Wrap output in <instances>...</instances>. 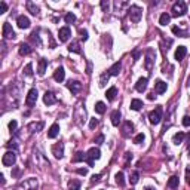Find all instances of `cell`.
Segmentation results:
<instances>
[{
	"mask_svg": "<svg viewBox=\"0 0 190 190\" xmlns=\"http://www.w3.org/2000/svg\"><path fill=\"white\" fill-rule=\"evenodd\" d=\"M128 15H129V18H131L132 23H138L141 19V17H143V9H141L140 6L132 5L128 9Z\"/></svg>",
	"mask_w": 190,
	"mask_h": 190,
	"instance_id": "obj_1",
	"label": "cell"
},
{
	"mask_svg": "<svg viewBox=\"0 0 190 190\" xmlns=\"http://www.w3.org/2000/svg\"><path fill=\"white\" fill-rule=\"evenodd\" d=\"M100 157H101L100 149L92 147V149H89V150H88V153H86V162H88V165H89V166H94V161H95V159H100Z\"/></svg>",
	"mask_w": 190,
	"mask_h": 190,
	"instance_id": "obj_2",
	"label": "cell"
},
{
	"mask_svg": "<svg viewBox=\"0 0 190 190\" xmlns=\"http://www.w3.org/2000/svg\"><path fill=\"white\" fill-rule=\"evenodd\" d=\"M186 12H187V6H186L184 2H177V3H174L172 6V15L174 17H183L186 15Z\"/></svg>",
	"mask_w": 190,
	"mask_h": 190,
	"instance_id": "obj_3",
	"label": "cell"
},
{
	"mask_svg": "<svg viewBox=\"0 0 190 190\" xmlns=\"http://www.w3.org/2000/svg\"><path fill=\"white\" fill-rule=\"evenodd\" d=\"M149 120H150L151 125H157V123L162 120V106L156 107L153 112H150V114H149Z\"/></svg>",
	"mask_w": 190,
	"mask_h": 190,
	"instance_id": "obj_4",
	"label": "cell"
},
{
	"mask_svg": "<svg viewBox=\"0 0 190 190\" xmlns=\"http://www.w3.org/2000/svg\"><path fill=\"white\" fill-rule=\"evenodd\" d=\"M37 189V180L36 178H28L19 186H17L15 190H36Z\"/></svg>",
	"mask_w": 190,
	"mask_h": 190,
	"instance_id": "obj_5",
	"label": "cell"
},
{
	"mask_svg": "<svg viewBox=\"0 0 190 190\" xmlns=\"http://www.w3.org/2000/svg\"><path fill=\"white\" fill-rule=\"evenodd\" d=\"M15 162H17V155L13 151H6L2 157V163L5 166H12V165H15Z\"/></svg>",
	"mask_w": 190,
	"mask_h": 190,
	"instance_id": "obj_6",
	"label": "cell"
},
{
	"mask_svg": "<svg viewBox=\"0 0 190 190\" xmlns=\"http://www.w3.org/2000/svg\"><path fill=\"white\" fill-rule=\"evenodd\" d=\"M2 33H3V37H5V39H15V37H17V34H15V31L12 30V25L9 23L3 24Z\"/></svg>",
	"mask_w": 190,
	"mask_h": 190,
	"instance_id": "obj_7",
	"label": "cell"
},
{
	"mask_svg": "<svg viewBox=\"0 0 190 190\" xmlns=\"http://www.w3.org/2000/svg\"><path fill=\"white\" fill-rule=\"evenodd\" d=\"M36 101H37V89H30L27 94V98H25V104H27L28 107H31L36 104Z\"/></svg>",
	"mask_w": 190,
	"mask_h": 190,
	"instance_id": "obj_8",
	"label": "cell"
},
{
	"mask_svg": "<svg viewBox=\"0 0 190 190\" xmlns=\"http://www.w3.org/2000/svg\"><path fill=\"white\" fill-rule=\"evenodd\" d=\"M70 36H71V31H70L68 27L60 28V31H58V39H60V42H67L70 39Z\"/></svg>",
	"mask_w": 190,
	"mask_h": 190,
	"instance_id": "obj_9",
	"label": "cell"
},
{
	"mask_svg": "<svg viewBox=\"0 0 190 190\" xmlns=\"http://www.w3.org/2000/svg\"><path fill=\"white\" fill-rule=\"evenodd\" d=\"M52 153L56 159H61L64 156V144L62 143H56L54 147H52Z\"/></svg>",
	"mask_w": 190,
	"mask_h": 190,
	"instance_id": "obj_10",
	"label": "cell"
},
{
	"mask_svg": "<svg viewBox=\"0 0 190 190\" xmlns=\"http://www.w3.org/2000/svg\"><path fill=\"white\" fill-rule=\"evenodd\" d=\"M17 24L21 30H27V28H30V19H28L25 15H19V17L17 18Z\"/></svg>",
	"mask_w": 190,
	"mask_h": 190,
	"instance_id": "obj_11",
	"label": "cell"
},
{
	"mask_svg": "<svg viewBox=\"0 0 190 190\" xmlns=\"http://www.w3.org/2000/svg\"><path fill=\"white\" fill-rule=\"evenodd\" d=\"M67 88L71 91V94H79L82 89V83L79 80H70L67 83Z\"/></svg>",
	"mask_w": 190,
	"mask_h": 190,
	"instance_id": "obj_12",
	"label": "cell"
},
{
	"mask_svg": "<svg viewBox=\"0 0 190 190\" xmlns=\"http://www.w3.org/2000/svg\"><path fill=\"white\" fill-rule=\"evenodd\" d=\"M147 83H149V79L147 77H140L138 79V82L135 83V89L138 91V92H144L147 89Z\"/></svg>",
	"mask_w": 190,
	"mask_h": 190,
	"instance_id": "obj_13",
	"label": "cell"
},
{
	"mask_svg": "<svg viewBox=\"0 0 190 190\" xmlns=\"http://www.w3.org/2000/svg\"><path fill=\"white\" fill-rule=\"evenodd\" d=\"M132 129H134V125H132V123L129 122H125L123 123V126H122V135L123 137H125V138H126V137H129V135L132 134Z\"/></svg>",
	"mask_w": 190,
	"mask_h": 190,
	"instance_id": "obj_14",
	"label": "cell"
},
{
	"mask_svg": "<svg viewBox=\"0 0 190 190\" xmlns=\"http://www.w3.org/2000/svg\"><path fill=\"white\" fill-rule=\"evenodd\" d=\"M43 103H45L46 106H52V104L56 103V97L52 92H45V95H43Z\"/></svg>",
	"mask_w": 190,
	"mask_h": 190,
	"instance_id": "obj_15",
	"label": "cell"
},
{
	"mask_svg": "<svg viewBox=\"0 0 190 190\" xmlns=\"http://www.w3.org/2000/svg\"><path fill=\"white\" fill-rule=\"evenodd\" d=\"M64 77H66V71H64V68L58 67L55 71H54V79H55L58 83H61L62 80H64Z\"/></svg>",
	"mask_w": 190,
	"mask_h": 190,
	"instance_id": "obj_16",
	"label": "cell"
},
{
	"mask_svg": "<svg viewBox=\"0 0 190 190\" xmlns=\"http://www.w3.org/2000/svg\"><path fill=\"white\" fill-rule=\"evenodd\" d=\"M186 54H187V48H186V46H178L177 50H175V60H177V61H181V60L186 56Z\"/></svg>",
	"mask_w": 190,
	"mask_h": 190,
	"instance_id": "obj_17",
	"label": "cell"
},
{
	"mask_svg": "<svg viewBox=\"0 0 190 190\" xmlns=\"http://www.w3.org/2000/svg\"><path fill=\"white\" fill-rule=\"evenodd\" d=\"M120 70H122V64H120V62H114L112 67L108 68V74H110V76H119Z\"/></svg>",
	"mask_w": 190,
	"mask_h": 190,
	"instance_id": "obj_18",
	"label": "cell"
},
{
	"mask_svg": "<svg viewBox=\"0 0 190 190\" xmlns=\"http://www.w3.org/2000/svg\"><path fill=\"white\" fill-rule=\"evenodd\" d=\"M58 134H60V125L58 123H54L49 128V131H48V138H55Z\"/></svg>",
	"mask_w": 190,
	"mask_h": 190,
	"instance_id": "obj_19",
	"label": "cell"
},
{
	"mask_svg": "<svg viewBox=\"0 0 190 190\" xmlns=\"http://www.w3.org/2000/svg\"><path fill=\"white\" fill-rule=\"evenodd\" d=\"M155 91H156V94H163V92L166 91V82H163V80H156Z\"/></svg>",
	"mask_w": 190,
	"mask_h": 190,
	"instance_id": "obj_20",
	"label": "cell"
},
{
	"mask_svg": "<svg viewBox=\"0 0 190 190\" xmlns=\"http://www.w3.org/2000/svg\"><path fill=\"white\" fill-rule=\"evenodd\" d=\"M43 126H45V123L43 122H33V123L28 125V129H30L31 132H39V131L43 129Z\"/></svg>",
	"mask_w": 190,
	"mask_h": 190,
	"instance_id": "obj_21",
	"label": "cell"
},
{
	"mask_svg": "<svg viewBox=\"0 0 190 190\" xmlns=\"http://www.w3.org/2000/svg\"><path fill=\"white\" fill-rule=\"evenodd\" d=\"M46 67H48V60H45V58H42L39 61V70H37V73H39V76H45L46 73Z\"/></svg>",
	"mask_w": 190,
	"mask_h": 190,
	"instance_id": "obj_22",
	"label": "cell"
},
{
	"mask_svg": "<svg viewBox=\"0 0 190 190\" xmlns=\"http://www.w3.org/2000/svg\"><path fill=\"white\" fill-rule=\"evenodd\" d=\"M116 95H118V88H116V86H112L110 89H107L106 98H107L108 101H113L114 98H116Z\"/></svg>",
	"mask_w": 190,
	"mask_h": 190,
	"instance_id": "obj_23",
	"label": "cell"
},
{
	"mask_svg": "<svg viewBox=\"0 0 190 190\" xmlns=\"http://www.w3.org/2000/svg\"><path fill=\"white\" fill-rule=\"evenodd\" d=\"M120 118H122V113L119 112V110H114L112 113V123L114 126H119V123H120Z\"/></svg>",
	"mask_w": 190,
	"mask_h": 190,
	"instance_id": "obj_24",
	"label": "cell"
},
{
	"mask_svg": "<svg viewBox=\"0 0 190 190\" xmlns=\"http://www.w3.org/2000/svg\"><path fill=\"white\" fill-rule=\"evenodd\" d=\"M31 48H30V46L27 45V43H21V45H19V55H30V54H31Z\"/></svg>",
	"mask_w": 190,
	"mask_h": 190,
	"instance_id": "obj_25",
	"label": "cell"
},
{
	"mask_svg": "<svg viewBox=\"0 0 190 190\" xmlns=\"http://www.w3.org/2000/svg\"><path fill=\"white\" fill-rule=\"evenodd\" d=\"M68 50H70V52H74V54H82L80 43H79V42H71L70 46H68Z\"/></svg>",
	"mask_w": 190,
	"mask_h": 190,
	"instance_id": "obj_26",
	"label": "cell"
},
{
	"mask_svg": "<svg viewBox=\"0 0 190 190\" xmlns=\"http://www.w3.org/2000/svg\"><path fill=\"white\" fill-rule=\"evenodd\" d=\"M131 108H132V110H135V112L141 110V108H143V101L138 100V98L132 100V101H131Z\"/></svg>",
	"mask_w": 190,
	"mask_h": 190,
	"instance_id": "obj_27",
	"label": "cell"
},
{
	"mask_svg": "<svg viewBox=\"0 0 190 190\" xmlns=\"http://www.w3.org/2000/svg\"><path fill=\"white\" fill-rule=\"evenodd\" d=\"M178 177H177V175H172V177H171V178L168 180V187H169V189H177V187H178Z\"/></svg>",
	"mask_w": 190,
	"mask_h": 190,
	"instance_id": "obj_28",
	"label": "cell"
},
{
	"mask_svg": "<svg viewBox=\"0 0 190 190\" xmlns=\"http://www.w3.org/2000/svg\"><path fill=\"white\" fill-rule=\"evenodd\" d=\"M184 132H178V134H175L172 137V143L175 145H178V144H181V143H183V140H184Z\"/></svg>",
	"mask_w": 190,
	"mask_h": 190,
	"instance_id": "obj_29",
	"label": "cell"
},
{
	"mask_svg": "<svg viewBox=\"0 0 190 190\" xmlns=\"http://www.w3.org/2000/svg\"><path fill=\"white\" fill-rule=\"evenodd\" d=\"M169 21H171V15H169V13H166V12H165V13H162V15H161V18H159V24H161V25H166Z\"/></svg>",
	"mask_w": 190,
	"mask_h": 190,
	"instance_id": "obj_30",
	"label": "cell"
},
{
	"mask_svg": "<svg viewBox=\"0 0 190 190\" xmlns=\"http://www.w3.org/2000/svg\"><path fill=\"white\" fill-rule=\"evenodd\" d=\"M82 161H86V153L83 151H77L74 157H73V162H82Z\"/></svg>",
	"mask_w": 190,
	"mask_h": 190,
	"instance_id": "obj_31",
	"label": "cell"
},
{
	"mask_svg": "<svg viewBox=\"0 0 190 190\" xmlns=\"http://www.w3.org/2000/svg\"><path fill=\"white\" fill-rule=\"evenodd\" d=\"M95 112L98 113V114H103V113L106 112V104H104L103 101H98V103L95 104Z\"/></svg>",
	"mask_w": 190,
	"mask_h": 190,
	"instance_id": "obj_32",
	"label": "cell"
},
{
	"mask_svg": "<svg viewBox=\"0 0 190 190\" xmlns=\"http://www.w3.org/2000/svg\"><path fill=\"white\" fill-rule=\"evenodd\" d=\"M68 189L79 190L80 189V181H79V180H70V181H68Z\"/></svg>",
	"mask_w": 190,
	"mask_h": 190,
	"instance_id": "obj_33",
	"label": "cell"
},
{
	"mask_svg": "<svg viewBox=\"0 0 190 190\" xmlns=\"http://www.w3.org/2000/svg\"><path fill=\"white\" fill-rule=\"evenodd\" d=\"M27 9H28V12H31L33 15H37V13H39V8L34 6L33 2H27Z\"/></svg>",
	"mask_w": 190,
	"mask_h": 190,
	"instance_id": "obj_34",
	"label": "cell"
},
{
	"mask_svg": "<svg viewBox=\"0 0 190 190\" xmlns=\"http://www.w3.org/2000/svg\"><path fill=\"white\" fill-rule=\"evenodd\" d=\"M108 79H110V74H108V71L101 74V77H100V86H101V88H103V86H106V83L108 82Z\"/></svg>",
	"mask_w": 190,
	"mask_h": 190,
	"instance_id": "obj_35",
	"label": "cell"
},
{
	"mask_svg": "<svg viewBox=\"0 0 190 190\" xmlns=\"http://www.w3.org/2000/svg\"><path fill=\"white\" fill-rule=\"evenodd\" d=\"M172 33L175 34V36H180V37H187V31H183V30L178 27H172Z\"/></svg>",
	"mask_w": 190,
	"mask_h": 190,
	"instance_id": "obj_36",
	"label": "cell"
},
{
	"mask_svg": "<svg viewBox=\"0 0 190 190\" xmlns=\"http://www.w3.org/2000/svg\"><path fill=\"white\" fill-rule=\"evenodd\" d=\"M116 183H118L120 187H123V186H125V175H123V172H118V174H116Z\"/></svg>",
	"mask_w": 190,
	"mask_h": 190,
	"instance_id": "obj_37",
	"label": "cell"
},
{
	"mask_svg": "<svg viewBox=\"0 0 190 190\" xmlns=\"http://www.w3.org/2000/svg\"><path fill=\"white\" fill-rule=\"evenodd\" d=\"M138 178H140V174L137 172V171H134V172L131 174V177H129V183L131 184H137L138 183Z\"/></svg>",
	"mask_w": 190,
	"mask_h": 190,
	"instance_id": "obj_38",
	"label": "cell"
},
{
	"mask_svg": "<svg viewBox=\"0 0 190 190\" xmlns=\"http://www.w3.org/2000/svg\"><path fill=\"white\" fill-rule=\"evenodd\" d=\"M151 50H147V56H145V68H147V70H151V61H153V60H151Z\"/></svg>",
	"mask_w": 190,
	"mask_h": 190,
	"instance_id": "obj_39",
	"label": "cell"
},
{
	"mask_svg": "<svg viewBox=\"0 0 190 190\" xmlns=\"http://www.w3.org/2000/svg\"><path fill=\"white\" fill-rule=\"evenodd\" d=\"M24 74L28 76V77H31V76H33V64H31V62L25 66V68H24Z\"/></svg>",
	"mask_w": 190,
	"mask_h": 190,
	"instance_id": "obj_40",
	"label": "cell"
},
{
	"mask_svg": "<svg viewBox=\"0 0 190 190\" xmlns=\"http://www.w3.org/2000/svg\"><path fill=\"white\" fill-rule=\"evenodd\" d=\"M64 19H66V23H67V24H73L74 21H76V15L71 13V12H68L67 15L64 17Z\"/></svg>",
	"mask_w": 190,
	"mask_h": 190,
	"instance_id": "obj_41",
	"label": "cell"
},
{
	"mask_svg": "<svg viewBox=\"0 0 190 190\" xmlns=\"http://www.w3.org/2000/svg\"><path fill=\"white\" fill-rule=\"evenodd\" d=\"M143 141H144V134H138V135H137V137L134 138V143H135V144H141Z\"/></svg>",
	"mask_w": 190,
	"mask_h": 190,
	"instance_id": "obj_42",
	"label": "cell"
},
{
	"mask_svg": "<svg viewBox=\"0 0 190 190\" xmlns=\"http://www.w3.org/2000/svg\"><path fill=\"white\" fill-rule=\"evenodd\" d=\"M79 33H80L82 40H88V31H86V30H79Z\"/></svg>",
	"mask_w": 190,
	"mask_h": 190,
	"instance_id": "obj_43",
	"label": "cell"
},
{
	"mask_svg": "<svg viewBox=\"0 0 190 190\" xmlns=\"http://www.w3.org/2000/svg\"><path fill=\"white\" fill-rule=\"evenodd\" d=\"M97 125H98V120H97V119H91V122H89V128L91 129H95L97 128Z\"/></svg>",
	"mask_w": 190,
	"mask_h": 190,
	"instance_id": "obj_44",
	"label": "cell"
},
{
	"mask_svg": "<svg viewBox=\"0 0 190 190\" xmlns=\"http://www.w3.org/2000/svg\"><path fill=\"white\" fill-rule=\"evenodd\" d=\"M6 11H8V5H6L5 2H2L0 3V13H5Z\"/></svg>",
	"mask_w": 190,
	"mask_h": 190,
	"instance_id": "obj_45",
	"label": "cell"
},
{
	"mask_svg": "<svg viewBox=\"0 0 190 190\" xmlns=\"http://www.w3.org/2000/svg\"><path fill=\"white\" fill-rule=\"evenodd\" d=\"M95 143H97V144H103V143H104V135L103 134L98 135V137L95 138Z\"/></svg>",
	"mask_w": 190,
	"mask_h": 190,
	"instance_id": "obj_46",
	"label": "cell"
},
{
	"mask_svg": "<svg viewBox=\"0 0 190 190\" xmlns=\"http://www.w3.org/2000/svg\"><path fill=\"white\" fill-rule=\"evenodd\" d=\"M101 8H103V11H104V12H107V11H108V2L103 0V2H101Z\"/></svg>",
	"mask_w": 190,
	"mask_h": 190,
	"instance_id": "obj_47",
	"label": "cell"
},
{
	"mask_svg": "<svg viewBox=\"0 0 190 190\" xmlns=\"http://www.w3.org/2000/svg\"><path fill=\"white\" fill-rule=\"evenodd\" d=\"M183 125L184 126H190V116H184L183 118Z\"/></svg>",
	"mask_w": 190,
	"mask_h": 190,
	"instance_id": "obj_48",
	"label": "cell"
},
{
	"mask_svg": "<svg viewBox=\"0 0 190 190\" xmlns=\"http://www.w3.org/2000/svg\"><path fill=\"white\" fill-rule=\"evenodd\" d=\"M9 129H11V131H15V129H17V120L9 122Z\"/></svg>",
	"mask_w": 190,
	"mask_h": 190,
	"instance_id": "obj_49",
	"label": "cell"
},
{
	"mask_svg": "<svg viewBox=\"0 0 190 190\" xmlns=\"http://www.w3.org/2000/svg\"><path fill=\"white\" fill-rule=\"evenodd\" d=\"M6 147H9V149H13V150H17V149H18V145L15 144L13 141H11V143H8V144H6Z\"/></svg>",
	"mask_w": 190,
	"mask_h": 190,
	"instance_id": "obj_50",
	"label": "cell"
},
{
	"mask_svg": "<svg viewBox=\"0 0 190 190\" xmlns=\"http://www.w3.org/2000/svg\"><path fill=\"white\" fill-rule=\"evenodd\" d=\"M77 174H80V175H86V174H88V169H86V168H80V169H77Z\"/></svg>",
	"mask_w": 190,
	"mask_h": 190,
	"instance_id": "obj_51",
	"label": "cell"
},
{
	"mask_svg": "<svg viewBox=\"0 0 190 190\" xmlns=\"http://www.w3.org/2000/svg\"><path fill=\"white\" fill-rule=\"evenodd\" d=\"M101 178V174H97V175H92V183H97L98 180Z\"/></svg>",
	"mask_w": 190,
	"mask_h": 190,
	"instance_id": "obj_52",
	"label": "cell"
},
{
	"mask_svg": "<svg viewBox=\"0 0 190 190\" xmlns=\"http://www.w3.org/2000/svg\"><path fill=\"white\" fill-rule=\"evenodd\" d=\"M186 174H187V184L190 186V166L187 168V171H186Z\"/></svg>",
	"mask_w": 190,
	"mask_h": 190,
	"instance_id": "obj_53",
	"label": "cell"
},
{
	"mask_svg": "<svg viewBox=\"0 0 190 190\" xmlns=\"http://www.w3.org/2000/svg\"><path fill=\"white\" fill-rule=\"evenodd\" d=\"M149 100H150V101L156 100V95H155V92H150V94H149Z\"/></svg>",
	"mask_w": 190,
	"mask_h": 190,
	"instance_id": "obj_54",
	"label": "cell"
},
{
	"mask_svg": "<svg viewBox=\"0 0 190 190\" xmlns=\"http://www.w3.org/2000/svg\"><path fill=\"white\" fill-rule=\"evenodd\" d=\"M187 153H189V155H187V156L190 157V144H189V149H187Z\"/></svg>",
	"mask_w": 190,
	"mask_h": 190,
	"instance_id": "obj_55",
	"label": "cell"
},
{
	"mask_svg": "<svg viewBox=\"0 0 190 190\" xmlns=\"http://www.w3.org/2000/svg\"><path fill=\"white\" fill-rule=\"evenodd\" d=\"M187 86H190V77L187 79Z\"/></svg>",
	"mask_w": 190,
	"mask_h": 190,
	"instance_id": "obj_56",
	"label": "cell"
},
{
	"mask_svg": "<svg viewBox=\"0 0 190 190\" xmlns=\"http://www.w3.org/2000/svg\"><path fill=\"white\" fill-rule=\"evenodd\" d=\"M144 190H153V189H151V187H145Z\"/></svg>",
	"mask_w": 190,
	"mask_h": 190,
	"instance_id": "obj_57",
	"label": "cell"
}]
</instances>
